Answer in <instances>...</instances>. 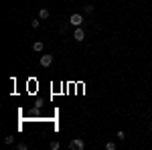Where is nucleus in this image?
<instances>
[{"label": "nucleus", "mask_w": 152, "mask_h": 150, "mask_svg": "<svg viewBox=\"0 0 152 150\" xmlns=\"http://www.w3.org/2000/svg\"><path fill=\"white\" fill-rule=\"evenodd\" d=\"M69 148L71 150H83V148H85V142H83L81 138H75V140H71V142H69Z\"/></svg>", "instance_id": "obj_1"}, {"label": "nucleus", "mask_w": 152, "mask_h": 150, "mask_svg": "<svg viewBox=\"0 0 152 150\" xmlns=\"http://www.w3.org/2000/svg\"><path fill=\"white\" fill-rule=\"evenodd\" d=\"M69 24H73V26H81L83 24V14H71V18H69Z\"/></svg>", "instance_id": "obj_2"}, {"label": "nucleus", "mask_w": 152, "mask_h": 150, "mask_svg": "<svg viewBox=\"0 0 152 150\" xmlns=\"http://www.w3.org/2000/svg\"><path fill=\"white\" fill-rule=\"evenodd\" d=\"M73 39H75L77 43H81V41H85V31H83L81 26H75V33H73Z\"/></svg>", "instance_id": "obj_3"}, {"label": "nucleus", "mask_w": 152, "mask_h": 150, "mask_svg": "<svg viewBox=\"0 0 152 150\" xmlns=\"http://www.w3.org/2000/svg\"><path fill=\"white\" fill-rule=\"evenodd\" d=\"M53 63V55H41V65L43 67H49Z\"/></svg>", "instance_id": "obj_4"}, {"label": "nucleus", "mask_w": 152, "mask_h": 150, "mask_svg": "<svg viewBox=\"0 0 152 150\" xmlns=\"http://www.w3.org/2000/svg\"><path fill=\"white\" fill-rule=\"evenodd\" d=\"M39 18H41V20L49 18V10H47V8H41V10H39Z\"/></svg>", "instance_id": "obj_5"}, {"label": "nucleus", "mask_w": 152, "mask_h": 150, "mask_svg": "<svg viewBox=\"0 0 152 150\" xmlns=\"http://www.w3.org/2000/svg\"><path fill=\"white\" fill-rule=\"evenodd\" d=\"M83 12H85V14H91V12H94V4H85V6H83Z\"/></svg>", "instance_id": "obj_6"}, {"label": "nucleus", "mask_w": 152, "mask_h": 150, "mask_svg": "<svg viewBox=\"0 0 152 150\" xmlns=\"http://www.w3.org/2000/svg\"><path fill=\"white\" fill-rule=\"evenodd\" d=\"M33 49H35L37 53H41V51H43V43H41V41H37L35 45H33Z\"/></svg>", "instance_id": "obj_7"}, {"label": "nucleus", "mask_w": 152, "mask_h": 150, "mask_svg": "<svg viewBox=\"0 0 152 150\" xmlns=\"http://www.w3.org/2000/svg\"><path fill=\"white\" fill-rule=\"evenodd\" d=\"M116 142H105V150H116Z\"/></svg>", "instance_id": "obj_8"}, {"label": "nucleus", "mask_w": 152, "mask_h": 150, "mask_svg": "<svg viewBox=\"0 0 152 150\" xmlns=\"http://www.w3.org/2000/svg\"><path fill=\"white\" fill-rule=\"evenodd\" d=\"M61 148V144H59L57 140H55V142H51V150H59Z\"/></svg>", "instance_id": "obj_9"}, {"label": "nucleus", "mask_w": 152, "mask_h": 150, "mask_svg": "<svg viewBox=\"0 0 152 150\" xmlns=\"http://www.w3.org/2000/svg\"><path fill=\"white\" fill-rule=\"evenodd\" d=\"M31 24H33V29H39V26H41V18H35Z\"/></svg>", "instance_id": "obj_10"}, {"label": "nucleus", "mask_w": 152, "mask_h": 150, "mask_svg": "<svg viewBox=\"0 0 152 150\" xmlns=\"http://www.w3.org/2000/svg\"><path fill=\"white\" fill-rule=\"evenodd\" d=\"M12 142H14V136H6L4 138V144H12Z\"/></svg>", "instance_id": "obj_11"}, {"label": "nucleus", "mask_w": 152, "mask_h": 150, "mask_svg": "<svg viewBox=\"0 0 152 150\" xmlns=\"http://www.w3.org/2000/svg\"><path fill=\"white\" fill-rule=\"evenodd\" d=\"M116 136H118V140H126V134H124V132H122V130H120V132H118Z\"/></svg>", "instance_id": "obj_12"}, {"label": "nucleus", "mask_w": 152, "mask_h": 150, "mask_svg": "<svg viewBox=\"0 0 152 150\" xmlns=\"http://www.w3.org/2000/svg\"><path fill=\"white\" fill-rule=\"evenodd\" d=\"M28 148V144H26V142H20V144H18V150H26Z\"/></svg>", "instance_id": "obj_13"}, {"label": "nucleus", "mask_w": 152, "mask_h": 150, "mask_svg": "<svg viewBox=\"0 0 152 150\" xmlns=\"http://www.w3.org/2000/svg\"><path fill=\"white\" fill-rule=\"evenodd\" d=\"M150 128H152V122H150Z\"/></svg>", "instance_id": "obj_14"}]
</instances>
